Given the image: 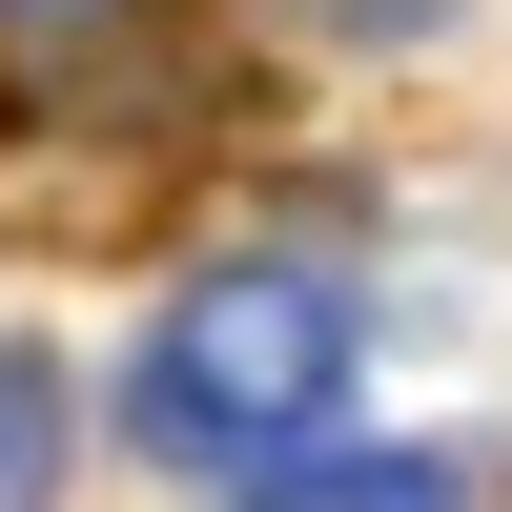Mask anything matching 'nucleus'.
<instances>
[{
  "mask_svg": "<svg viewBox=\"0 0 512 512\" xmlns=\"http://www.w3.org/2000/svg\"><path fill=\"white\" fill-rule=\"evenodd\" d=\"M267 512H472V492H451L431 451H328V472H287Z\"/></svg>",
  "mask_w": 512,
  "mask_h": 512,
  "instance_id": "obj_2",
  "label": "nucleus"
},
{
  "mask_svg": "<svg viewBox=\"0 0 512 512\" xmlns=\"http://www.w3.org/2000/svg\"><path fill=\"white\" fill-rule=\"evenodd\" d=\"M287 21H328V41H431L451 0H287Z\"/></svg>",
  "mask_w": 512,
  "mask_h": 512,
  "instance_id": "obj_4",
  "label": "nucleus"
},
{
  "mask_svg": "<svg viewBox=\"0 0 512 512\" xmlns=\"http://www.w3.org/2000/svg\"><path fill=\"white\" fill-rule=\"evenodd\" d=\"M41 492H62V390L0 349V512H41Z\"/></svg>",
  "mask_w": 512,
  "mask_h": 512,
  "instance_id": "obj_3",
  "label": "nucleus"
},
{
  "mask_svg": "<svg viewBox=\"0 0 512 512\" xmlns=\"http://www.w3.org/2000/svg\"><path fill=\"white\" fill-rule=\"evenodd\" d=\"M328 390H349V287L328 267H205L185 308H164V349H144V451L246 472V451H287Z\"/></svg>",
  "mask_w": 512,
  "mask_h": 512,
  "instance_id": "obj_1",
  "label": "nucleus"
},
{
  "mask_svg": "<svg viewBox=\"0 0 512 512\" xmlns=\"http://www.w3.org/2000/svg\"><path fill=\"white\" fill-rule=\"evenodd\" d=\"M21 21H41V0H21Z\"/></svg>",
  "mask_w": 512,
  "mask_h": 512,
  "instance_id": "obj_5",
  "label": "nucleus"
}]
</instances>
